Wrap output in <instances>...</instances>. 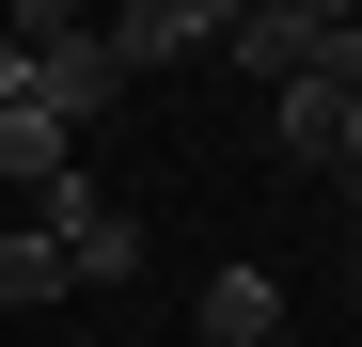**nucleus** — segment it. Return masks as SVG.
I'll return each instance as SVG.
<instances>
[{"instance_id": "1", "label": "nucleus", "mask_w": 362, "mask_h": 347, "mask_svg": "<svg viewBox=\"0 0 362 347\" xmlns=\"http://www.w3.org/2000/svg\"><path fill=\"white\" fill-rule=\"evenodd\" d=\"M32 221L64 237V284H142V221L95 190V174H64V190H32Z\"/></svg>"}, {"instance_id": "2", "label": "nucleus", "mask_w": 362, "mask_h": 347, "mask_svg": "<svg viewBox=\"0 0 362 347\" xmlns=\"http://www.w3.org/2000/svg\"><path fill=\"white\" fill-rule=\"evenodd\" d=\"M189 347H284V268L221 253V268L189 284Z\"/></svg>"}, {"instance_id": "3", "label": "nucleus", "mask_w": 362, "mask_h": 347, "mask_svg": "<svg viewBox=\"0 0 362 347\" xmlns=\"http://www.w3.org/2000/svg\"><path fill=\"white\" fill-rule=\"evenodd\" d=\"M95 32H110L127 79H158V64H189V47L221 32V0H95Z\"/></svg>"}, {"instance_id": "4", "label": "nucleus", "mask_w": 362, "mask_h": 347, "mask_svg": "<svg viewBox=\"0 0 362 347\" xmlns=\"http://www.w3.org/2000/svg\"><path fill=\"white\" fill-rule=\"evenodd\" d=\"M64 174H79V127L32 110V95H0V190H64Z\"/></svg>"}, {"instance_id": "5", "label": "nucleus", "mask_w": 362, "mask_h": 347, "mask_svg": "<svg viewBox=\"0 0 362 347\" xmlns=\"http://www.w3.org/2000/svg\"><path fill=\"white\" fill-rule=\"evenodd\" d=\"M205 47H221L236 79H284V64H299L315 32H299V0H221V32H205Z\"/></svg>"}, {"instance_id": "6", "label": "nucleus", "mask_w": 362, "mask_h": 347, "mask_svg": "<svg viewBox=\"0 0 362 347\" xmlns=\"http://www.w3.org/2000/svg\"><path fill=\"white\" fill-rule=\"evenodd\" d=\"M268 142H284L299 174H331V158H346V95H315V79H268Z\"/></svg>"}, {"instance_id": "7", "label": "nucleus", "mask_w": 362, "mask_h": 347, "mask_svg": "<svg viewBox=\"0 0 362 347\" xmlns=\"http://www.w3.org/2000/svg\"><path fill=\"white\" fill-rule=\"evenodd\" d=\"M47 300H79V284H64V237L16 221V237H0V316H47Z\"/></svg>"}, {"instance_id": "8", "label": "nucleus", "mask_w": 362, "mask_h": 347, "mask_svg": "<svg viewBox=\"0 0 362 347\" xmlns=\"http://www.w3.org/2000/svg\"><path fill=\"white\" fill-rule=\"evenodd\" d=\"M0 32H16V47H47V32H95V0H0Z\"/></svg>"}, {"instance_id": "9", "label": "nucleus", "mask_w": 362, "mask_h": 347, "mask_svg": "<svg viewBox=\"0 0 362 347\" xmlns=\"http://www.w3.org/2000/svg\"><path fill=\"white\" fill-rule=\"evenodd\" d=\"M331 190H346V205H362V142H346V158H331Z\"/></svg>"}, {"instance_id": "10", "label": "nucleus", "mask_w": 362, "mask_h": 347, "mask_svg": "<svg viewBox=\"0 0 362 347\" xmlns=\"http://www.w3.org/2000/svg\"><path fill=\"white\" fill-rule=\"evenodd\" d=\"M346 300H362V253H346Z\"/></svg>"}]
</instances>
